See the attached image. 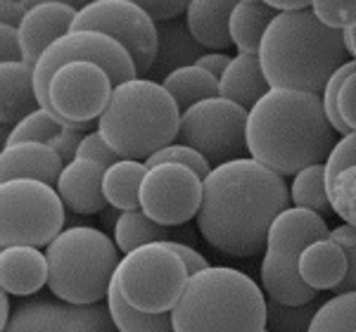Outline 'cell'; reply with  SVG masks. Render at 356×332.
I'll return each instance as SVG.
<instances>
[{
    "label": "cell",
    "mask_w": 356,
    "mask_h": 332,
    "mask_svg": "<svg viewBox=\"0 0 356 332\" xmlns=\"http://www.w3.org/2000/svg\"><path fill=\"white\" fill-rule=\"evenodd\" d=\"M50 292L69 304H100L107 299L119 268V247L97 228L72 226L45 247Z\"/></svg>",
    "instance_id": "6"
},
{
    "label": "cell",
    "mask_w": 356,
    "mask_h": 332,
    "mask_svg": "<svg viewBox=\"0 0 356 332\" xmlns=\"http://www.w3.org/2000/svg\"><path fill=\"white\" fill-rule=\"evenodd\" d=\"M323 238H330V228L312 209L288 207L271 223L261 259V288L271 299L295 306L316 299L318 292L300 276V256L309 244Z\"/></svg>",
    "instance_id": "7"
},
{
    "label": "cell",
    "mask_w": 356,
    "mask_h": 332,
    "mask_svg": "<svg viewBox=\"0 0 356 332\" xmlns=\"http://www.w3.org/2000/svg\"><path fill=\"white\" fill-rule=\"evenodd\" d=\"M340 114L344 124L349 126V131L356 133V72L344 81L340 90Z\"/></svg>",
    "instance_id": "40"
},
{
    "label": "cell",
    "mask_w": 356,
    "mask_h": 332,
    "mask_svg": "<svg viewBox=\"0 0 356 332\" xmlns=\"http://www.w3.org/2000/svg\"><path fill=\"white\" fill-rule=\"evenodd\" d=\"M352 31H354V53H352V60H356V24H352Z\"/></svg>",
    "instance_id": "46"
},
{
    "label": "cell",
    "mask_w": 356,
    "mask_h": 332,
    "mask_svg": "<svg viewBox=\"0 0 356 332\" xmlns=\"http://www.w3.org/2000/svg\"><path fill=\"white\" fill-rule=\"evenodd\" d=\"M312 10L321 24L337 31L356 24V0H312Z\"/></svg>",
    "instance_id": "35"
},
{
    "label": "cell",
    "mask_w": 356,
    "mask_h": 332,
    "mask_svg": "<svg viewBox=\"0 0 356 332\" xmlns=\"http://www.w3.org/2000/svg\"><path fill=\"white\" fill-rule=\"evenodd\" d=\"M181 114L162 83L138 76L114 88L97 131L122 159H150L178 138Z\"/></svg>",
    "instance_id": "5"
},
{
    "label": "cell",
    "mask_w": 356,
    "mask_h": 332,
    "mask_svg": "<svg viewBox=\"0 0 356 332\" xmlns=\"http://www.w3.org/2000/svg\"><path fill=\"white\" fill-rule=\"evenodd\" d=\"M171 320L174 332H264L266 299L243 271L209 266L191 276Z\"/></svg>",
    "instance_id": "4"
},
{
    "label": "cell",
    "mask_w": 356,
    "mask_h": 332,
    "mask_svg": "<svg viewBox=\"0 0 356 332\" xmlns=\"http://www.w3.org/2000/svg\"><path fill=\"white\" fill-rule=\"evenodd\" d=\"M114 280L136 308L147 313H171L188 288L191 273L169 242H147L119 261Z\"/></svg>",
    "instance_id": "8"
},
{
    "label": "cell",
    "mask_w": 356,
    "mask_h": 332,
    "mask_svg": "<svg viewBox=\"0 0 356 332\" xmlns=\"http://www.w3.org/2000/svg\"><path fill=\"white\" fill-rule=\"evenodd\" d=\"M204 55V48L195 41L186 22L166 19L157 22V57L150 74L154 78H164L171 72L188 65H197V60ZM152 78V81H154Z\"/></svg>",
    "instance_id": "23"
},
{
    "label": "cell",
    "mask_w": 356,
    "mask_h": 332,
    "mask_svg": "<svg viewBox=\"0 0 356 332\" xmlns=\"http://www.w3.org/2000/svg\"><path fill=\"white\" fill-rule=\"evenodd\" d=\"M204 197V179L191 166H150L140 185V209L162 226L178 228L200 214Z\"/></svg>",
    "instance_id": "14"
},
{
    "label": "cell",
    "mask_w": 356,
    "mask_h": 332,
    "mask_svg": "<svg viewBox=\"0 0 356 332\" xmlns=\"http://www.w3.org/2000/svg\"><path fill=\"white\" fill-rule=\"evenodd\" d=\"M105 169V164L93 162V159L76 157L67 162L60 181H57V192H60L65 207L81 216L100 214L107 207V197L102 190Z\"/></svg>",
    "instance_id": "16"
},
{
    "label": "cell",
    "mask_w": 356,
    "mask_h": 332,
    "mask_svg": "<svg viewBox=\"0 0 356 332\" xmlns=\"http://www.w3.org/2000/svg\"><path fill=\"white\" fill-rule=\"evenodd\" d=\"M219 83H221V97L238 102L245 110H252L271 90L266 74L261 69L259 55H247V53H238L233 57L231 65L226 67L223 76L219 78Z\"/></svg>",
    "instance_id": "25"
},
{
    "label": "cell",
    "mask_w": 356,
    "mask_h": 332,
    "mask_svg": "<svg viewBox=\"0 0 356 332\" xmlns=\"http://www.w3.org/2000/svg\"><path fill=\"white\" fill-rule=\"evenodd\" d=\"M166 162L191 166L195 174L202 176V179H207V176L211 174V169H214V166L207 162V159H204L197 150H195V147H188V145H183V142H171V145L162 147V150L154 152L145 164H147V169H150V166L166 164Z\"/></svg>",
    "instance_id": "34"
},
{
    "label": "cell",
    "mask_w": 356,
    "mask_h": 332,
    "mask_svg": "<svg viewBox=\"0 0 356 332\" xmlns=\"http://www.w3.org/2000/svg\"><path fill=\"white\" fill-rule=\"evenodd\" d=\"M250 110L228 97H207L181 114L178 142L195 147L211 166L243 159L247 152Z\"/></svg>",
    "instance_id": "10"
},
{
    "label": "cell",
    "mask_w": 356,
    "mask_h": 332,
    "mask_svg": "<svg viewBox=\"0 0 356 332\" xmlns=\"http://www.w3.org/2000/svg\"><path fill=\"white\" fill-rule=\"evenodd\" d=\"M166 240H174L171 226L157 223L143 209L122 211L117 228H114V242H117L119 251H124V254H129V251L143 247L147 242H166Z\"/></svg>",
    "instance_id": "30"
},
{
    "label": "cell",
    "mask_w": 356,
    "mask_h": 332,
    "mask_svg": "<svg viewBox=\"0 0 356 332\" xmlns=\"http://www.w3.org/2000/svg\"><path fill=\"white\" fill-rule=\"evenodd\" d=\"M318 304L309 301V304H283L268 297L266 299V330L271 332H307L309 325L318 311Z\"/></svg>",
    "instance_id": "33"
},
{
    "label": "cell",
    "mask_w": 356,
    "mask_h": 332,
    "mask_svg": "<svg viewBox=\"0 0 356 332\" xmlns=\"http://www.w3.org/2000/svg\"><path fill=\"white\" fill-rule=\"evenodd\" d=\"M22 3H24L26 10L36 8V5H43V3H65V5H72V8H76V10H83L86 5H88V0H22Z\"/></svg>",
    "instance_id": "44"
},
{
    "label": "cell",
    "mask_w": 356,
    "mask_h": 332,
    "mask_svg": "<svg viewBox=\"0 0 356 332\" xmlns=\"http://www.w3.org/2000/svg\"><path fill=\"white\" fill-rule=\"evenodd\" d=\"M233 57L228 53H207L197 60V65L202 67V69H207L209 74H214L216 78L223 76V72H226V67L231 65Z\"/></svg>",
    "instance_id": "43"
},
{
    "label": "cell",
    "mask_w": 356,
    "mask_h": 332,
    "mask_svg": "<svg viewBox=\"0 0 356 332\" xmlns=\"http://www.w3.org/2000/svg\"><path fill=\"white\" fill-rule=\"evenodd\" d=\"M0 60L3 62H24V48H22L19 28L0 26Z\"/></svg>",
    "instance_id": "39"
},
{
    "label": "cell",
    "mask_w": 356,
    "mask_h": 332,
    "mask_svg": "<svg viewBox=\"0 0 356 332\" xmlns=\"http://www.w3.org/2000/svg\"><path fill=\"white\" fill-rule=\"evenodd\" d=\"M147 174V164L140 159H119L117 164L107 166L102 190L107 204L119 211L140 209V185Z\"/></svg>",
    "instance_id": "27"
},
{
    "label": "cell",
    "mask_w": 356,
    "mask_h": 332,
    "mask_svg": "<svg viewBox=\"0 0 356 332\" xmlns=\"http://www.w3.org/2000/svg\"><path fill=\"white\" fill-rule=\"evenodd\" d=\"M65 202L57 188L36 179L0 183V247H48L65 231Z\"/></svg>",
    "instance_id": "9"
},
{
    "label": "cell",
    "mask_w": 356,
    "mask_h": 332,
    "mask_svg": "<svg viewBox=\"0 0 356 332\" xmlns=\"http://www.w3.org/2000/svg\"><path fill=\"white\" fill-rule=\"evenodd\" d=\"M131 3L140 5L154 22H166L186 13L191 0H131Z\"/></svg>",
    "instance_id": "38"
},
{
    "label": "cell",
    "mask_w": 356,
    "mask_h": 332,
    "mask_svg": "<svg viewBox=\"0 0 356 332\" xmlns=\"http://www.w3.org/2000/svg\"><path fill=\"white\" fill-rule=\"evenodd\" d=\"M278 10L261 0H240L231 15V38L238 53L259 55L261 38Z\"/></svg>",
    "instance_id": "26"
},
{
    "label": "cell",
    "mask_w": 356,
    "mask_h": 332,
    "mask_svg": "<svg viewBox=\"0 0 356 332\" xmlns=\"http://www.w3.org/2000/svg\"><path fill=\"white\" fill-rule=\"evenodd\" d=\"M24 17H26V8L22 0H0V22L3 24L19 28Z\"/></svg>",
    "instance_id": "42"
},
{
    "label": "cell",
    "mask_w": 356,
    "mask_h": 332,
    "mask_svg": "<svg viewBox=\"0 0 356 332\" xmlns=\"http://www.w3.org/2000/svg\"><path fill=\"white\" fill-rule=\"evenodd\" d=\"M159 83L169 90L171 97L176 100V105L181 107V112L191 110L193 105L207 100V97L221 95L219 78L207 69H202L200 65L181 67V69L171 72L169 76H164Z\"/></svg>",
    "instance_id": "28"
},
{
    "label": "cell",
    "mask_w": 356,
    "mask_h": 332,
    "mask_svg": "<svg viewBox=\"0 0 356 332\" xmlns=\"http://www.w3.org/2000/svg\"><path fill=\"white\" fill-rule=\"evenodd\" d=\"M105 301L119 332H174L171 313H147L129 304V299L119 290L117 280H112Z\"/></svg>",
    "instance_id": "29"
},
{
    "label": "cell",
    "mask_w": 356,
    "mask_h": 332,
    "mask_svg": "<svg viewBox=\"0 0 356 332\" xmlns=\"http://www.w3.org/2000/svg\"><path fill=\"white\" fill-rule=\"evenodd\" d=\"M307 332H356V292L335 294L321 304Z\"/></svg>",
    "instance_id": "32"
},
{
    "label": "cell",
    "mask_w": 356,
    "mask_h": 332,
    "mask_svg": "<svg viewBox=\"0 0 356 332\" xmlns=\"http://www.w3.org/2000/svg\"><path fill=\"white\" fill-rule=\"evenodd\" d=\"M264 332H271V330H264Z\"/></svg>",
    "instance_id": "47"
},
{
    "label": "cell",
    "mask_w": 356,
    "mask_h": 332,
    "mask_svg": "<svg viewBox=\"0 0 356 332\" xmlns=\"http://www.w3.org/2000/svg\"><path fill=\"white\" fill-rule=\"evenodd\" d=\"M325 181L332 211L356 226V133L342 135L325 159Z\"/></svg>",
    "instance_id": "19"
},
{
    "label": "cell",
    "mask_w": 356,
    "mask_h": 332,
    "mask_svg": "<svg viewBox=\"0 0 356 332\" xmlns=\"http://www.w3.org/2000/svg\"><path fill=\"white\" fill-rule=\"evenodd\" d=\"M290 202L283 176L252 157L233 159L214 166L204 179L197 228L221 254L257 256L266 247L271 223Z\"/></svg>",
    "instance_id": "1"
},
{
    "label": "cell",
    "mask_w": 356,
    "mask_h": 332,
    "mask_svg": "<svg viewBox=\"0 0 356 332\" xmlns=\"http://www.w3.org/2000/svg\"><path fill=\"white\" fill-rule=\"evenodd\" d=\"M72 31H100L119 41L136 62L138 76L150 74L157 57V22L131 0H90Z\"/></svg>",
    "instance_id": "12"
},
{
    "label": "cell",
    "mask_w": 356,
    "mask_h": 332,
    "mask_svg": "<svg viewBox=\"0 0 356 332\" xmlns=\"http://www.w3.org/2000/svg\"><path fill=\"white\" fill-rule=\"evenodd\" d=\"M347 271H349L347 251L332 238L316 240L300 256V276L316 292L335 290L347 278Z\"/></svg>",
    "instance_id": "24"
},
{
    "label": "cell",
    "mask_w": 356,
    "mask_h": 332,
    "mask_svg": "<svg viewBox=\"0 0 356 332\" xmlns=\"http://www.w3.org/2000/svg\"><path fill=\"white\" fill-rule=\"evenodd\" d=\"M240 0H191L186 24L202 48L226 53L233 45L231 15Z\"/></svg>",
    "instance_id": "21"
},
{
    "label": "cell",
    "mask_w": 356,
    "mask_h": 332,
    "mask_svg": "<svg viewBox=\"0 0 356 332\" xmlns=\"http://www.w3.org/2000/svg\"><path fill=\"white\" fill-rule=\"evenodd\" d=\"M41 110L33 85V67L26 62L0 65V122L15 126L31 112Z\"/></svg>",
    "instance_id": "22"
},
{
    "label": "cell",
    "mask_w": 356,
    "mask_h": 332,
    "mask_svg": "<svg viewBox=\"0 0 356 332\" xmlns=\"http://www.w3.org/2000/svg\"><path fill=\"white\" fill-rule=\"evenodd\" d=\"M290 199L295 207L312 209L316 214L325 216L332 211L328 197V181H325V164H312L295 174V181L290 185Z\"/></svg>",
    "instance_id": "31"
},
{
    "label": "cell",
    "mask_w": 356,
    "mask_h": 332,
    "mask_svg": "<svg viewBox=\"0 0 356 332\" xmlns=\"http://www.w3.org/2000/svg\"><path fill=\"white\" fill-rule=\"evenodd\" d=\"M65 159L48 142L24 140L3 147L0 154V183L15 179H36L57 185Z\"/></svg>",
    "instance_id": "18"
},
{
    "label": "cell",
    "mask_w": 356,
    "mask_h": 332,
    "mask_svg": "<svg viewBox=\"0 0 356 332\" xmlns=\"http://www.w3.org/2000/svg\"><path fill=\"white\" fill-rule=\"evenodd\" d=\"M0 313H3L0 325H3V330H5L10 323V318H13V308H10V292H5V290H3V294H0Z\"/></svg>",
    "instance_id": "45"
},
{
    "label": "cell",
    "mask_w": 356,
    "mask_h": 332,
    "mask_svg": "<svg viewBox=\"0 0 356 332\" xmlns=\"http://www.w3.org/2000/svg\"><path fill=\"white\" fill-rule=\"evenodd\" d=\"M50 266L48 256L41 254L31 244H13L3 247L0 254V285L13 297L36 294L43 285H48Z\"/></svg>",
    "instance_id": "20"
},
{
    "label": "cell",
    "mask_w": 356,
    "mask_h": 332,
    "mask_svg": "<svg viewBox=\"0 0 356 332\" xmlns=\"http://www.w3.org/2000/svg\"><path fill=\"white\" fill-rule=\"evenodd\" d=\"M114 88L105 67L90 60H72L50 78V110L72 124H90L107 110Z\"/></svg>",
    "instance_id": "13"
},
{
    "label": "cell",
    "mask_w": 356,
    "mask_h": 332,
    "mask_svg": "<svg viewBox=\"0 0 356 332\" xmlns=\"http://www.w3.org/2000/svg\"><path fill=\"white\" fill-rule=\"evenodd\" d=\"M335 133L323 97L292 88H271L250 110V157L280 176H295L328 159Z\"/></svg>",
    "instance_id": "2"
},
{
    "label": "cell",
    "mask_w": 356,
    "mask_h": 332,
    "mask_svg": "<svg viewBox=\"0 0 356 332\" xmlns=\"http://www.w3.org/2000/svg\"><path fill=\"white\" fill-rule=\"evenodd\" d=\"M3 332H119L107 304H69L50 297L22 301Z\"/></svg>",
    "instance_id": "15"
},
{
    "label": "cell",
    "mask_w": 356,
    "mask_h": 332,
    "mask_svg": "<svg viewBox=\"0 0 356 332\" xmlns=\"http://www.w3.org/2000/svg\"><path fill=\"white\" fill-rule=\"evenodd\" d=\"M79 10L65 3H43L26 10L24 22L19 24V38L24 48V62L36 67L38 57L53 45L57 38L67 36L74 28Z\"/></svg>",
    "instance_id": "17"
},
{
    "label": "cell",
    "mask_w": 356,
    "mask_h": 332,
    "mask_svg": "<svg viewBox=\"0 0 356 332\" xmlns=\"http://www.w3.org/2000/svg\"><path fill=\"white\" fill-rule=\"evenodd\" d=\"M330 238L335 240L340 247L347 251V259H349V271L347 278L337 285L335 294H344V292H356V226L352 223H344V226H337L330 231Z\"/></svg>",
    "instance_id": "36"
},
{
    "label": "cell",
    "mask_w": 356,
    "mask_h": 332,
    "mask_svg": "<svg viewBox=\"0 0 356 332\" xmlns=\"http://www.w3.org/2000/svg\"><path fill=\"white\" fill-rule=\"evenodd\" d=\"M76 157L93 159V162H102L105 166H112V164H117L119 159H122L110 147V142L102 138L100 131H90V133L83 135L81 145H79V150H76Z\"/></svg>",
    "instance_id": "37"
},
{
    "label": "cell",
    "mask_w": 356,
    "mask_h": 332,
    "mask_svg": "<svg viewBox=\"0 0 356 332\" xmlns=\"http://www.w3.org/2000/svg\"><path fill=\"white\" fill-rule=\"evenodd\" d=\"M72 60H90L105 67L107 74L112 76L114 85H122L124 81L138 78L136 62L129 50L112 36L100 31H69L67 36L57 38L45 53L38 57L36 67H33V85H36V95L43 110H50L48 100V83L53 74L62 65ZM53 112V110H50Z\"/></svg>",
    "instance_id": "11"
},
{
    "label": "cell",
    "mask_w": 356,
    "mask_h": 332,
    "mask_svg": "<svg viewBox=\"0 0 356 332\" xmlns=\"http://www.w3.org/2000/svg\"><path fill=\"white\" fill-rule=\"evenodd\" d=\"M166 242H169V247L174 249V251H178V256L186 261L188 273H191V276H195V273H200V271H204V268H209V261H207L197 249H193L191 244L176 242V240H166Z\"/></svg>",
    "instance_id": "41"
},
{
    "label": "cell",
    "mask_w": 356,
    "mask_h": 332,
    "mask_svg": "<svg viewBox=\"0 0 356 332\" xmlns=\"http://www.w3.org/2000/svg\"><path fill=\"white\" fill-rule=\"evenodd\" d=\"M259 62L271 88L321 95L337 67L349 62L342 31L321 24L312 8L273 17L261 38Z\"/></svg>",
    "instance_id": "3"
}]
</instances>
